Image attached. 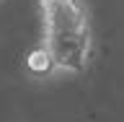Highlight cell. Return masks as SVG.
<instances>
[{
    "instance_id": "6da1fadb",
    "label": "cell",
    "mask_w": 124,
    "mask_h": 122,
    "mask_svg": "<svg viewBox=\"0 0 124 122\" xmlns=\"http://www.w3.org/2000/svg\"><path fill=\"white\" fill-rule=\"evenodd\" d=\"M41 42L57 73L80 75L93 57L91 10L85 0H36Z\"/></svg>"
},
{
    "instance_id": "7a4b0ae2",
    "label": "cell",
    "mask_w": 124,
    "mask_h": 122,
    "mask_svg": "<svg viewBox=\"0 0 124 122\" xmlns=\"http://www.w3.org/2000/svg\"><path fill=\"white\" fill-rule=\"evenodd\" d=\"M26 70H29L34 78H52L54 73H57L52 57H49V52H46L41 44L34 47V49L26 55Z\"/></svg>"
},
{
    "instance_id": "3957f363",
    "label": "cell",
    "mask_w": 124,
    "mask_h": 122,
    "mask_svg": "<svg viewBox=\"0 0 124 122\" xmlns=\"http://www.w3.org/2000/svg\"><path fill=\"white\" fill-rule=\"evenodd\" d=\"M0 3H3V0H0Z\"/></svg>"
}]
</instances>
